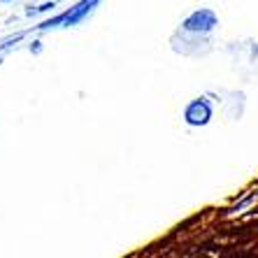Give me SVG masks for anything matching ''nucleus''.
<instances>
[{"mask_svg": "<svg viewBox=\"0 0 258 258\" xmlns=\"http://www.w3.org/2000/svg\"><path fill=\"white\" fill-rule=\"evenodd\" d=\"M96 3L98 0H82L79 5H75L72 10H68L66 14H60V17H56V19H49V21H44V24H40V30H47V28H54V26H75V24H79L82 19L86 17V14L96 7Z\"/></svg>", "mask_w": 258, "mask_h": 258, "instance_id": "obj_1", "label": "nucleus"}, {"mask_svg": "<svg viewBox=\"0 0 258 258\" xmlns=\"http://www.w3.org/2000/svg\"><path fill=\"white\" fill-rule=\"evenodd\" d=\"M184 119L188 126H205L212 119V105L207 98H196L188 102V107L184 109Z\"/></svg>", "mask_w": 258, "mask_h": 258, "instance_id": "obj_2", "label": "nucleus"}, {"mask_svg": "<svg viewBox=\"0 0 258 258\" xmlns=\"http://www.w3.org/2000/svg\"><path fill=\"white\" fill-rule=\"evenodd\" d=\"M216 26V14L212 10H198L184 21V30L191 33H210Z\"/></svg>", "mask_w": 258, "mask_h": 258, "instance_id": "obj_3", "label": "nucleus"}, {"mask_svg": "<svg viewBox=\"0 0 258 258\" xmlns=\"http://www.w3.org/2000/svg\"><path fill=\"white\" fill-rule=\"evenodd\" d=\"M51 7H56L54 0H51V3H44V5H40V7H35V10H28V14H35V12H49Z\"/></svg>", "mask_w": 258, "mask_h": 258, "instance_id": "obj_4", "label": "nucleus"}, {"mask_svg": "<svg viewBox=\"0 0 258 258\" xmlns=\"http://www.w3.org/2000/svg\"><path fill=\"white\" fill-rule=\"evenodd\" d=\"M3 3H10V0H3Z\"/></svg>", "mask_w": 258, "mask_h": 258, "instance_id": "obj_5", "label": "nucleus"}]
</instances>
